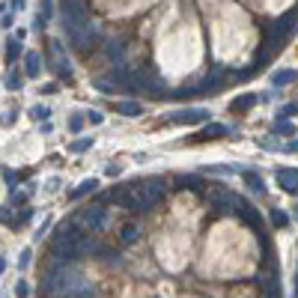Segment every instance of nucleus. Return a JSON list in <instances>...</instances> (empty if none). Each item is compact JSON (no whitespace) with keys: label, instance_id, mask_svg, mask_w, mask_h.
I'll return each mask as SVG.
<instances>
[{"label":"nucleus","instance_id":"nucleus-30","mask_svg":"<svg viewBox=\"0 0 298 298\" xmlns=\"http://www.w3.org/2000/svg\"><path fill=\"white\" fill-rule=\"evenodd\" d=\"M260 146H263V149H277V143L268 140V137H260Z\"/></svg>","mask_w":298,"mask_h":298},{"label":"nucleus","instance_id":"nucleus-15","mask_svg":"<svg viewBox=\"0 0 298 298\" xmlns=\"http://www.w3.org/2000/svg\"><path fill=\"white\" fill-rule=\"evenodd\" d=\"M116 110H120L123 116H140V110H143V107H140L137 101H120V104H116Z\"/></svg>","mask_w":298,"mask_h":298},{"label":"nucleus","instance_id":"nucleus-1","mask_svg":"<svg viewBox=\"0 0 298 298\" xmlns=\"http://www.w3.org/2000/svg\"><path fill=\"white\" fill-rule=\"evenodd\" d=\"M164 191H167V179H161V176H152V179L134 182V185H132V194H134V203H137V212L152 209L158 200L164 197Z\"/></svg>","mask_w":298,"mask_h":298},{"label":"nucleus","instance_id":"nucleus-20","mask_svg":"<svg viewBox=\"0 0 298 298\" xmlns=\"http://www.w3.org/2000/svg\"><path fill=\"white\" fill-rule=\"evenodd\" d=\"M271 224H274L277 230H283V227L289 224V215H286V212H280V209H271Z\"/></svg>","mask_w":298,"mask_h":298},{"label":"nucleus","instance_id":"nucleus-26","mask_svg":"<svg viewBox=\"0 0 298 298\" xmlns=\"http://www.w3.org/2000/svg\"><path fill=\"white\" fill-rule=\"evenodd\" d=\"M0 224H15V221H12V212H9L6 206H0Z\"/></svg>","mask_w":298,"mask_h":298},{"label":"nucleus","instance_id":"nucleus-28","mask_svg":"<svg viewBox=\"0 0 298 298\" xmlns=\"http://www.w3.org/2000/svg\"><path fill=\"white\" fill-rule=\"evenodd\" d=\"M87 120H90L93 126H101V120H104V116H101L99 110H90V113H87Z\"/></svg>","mask_w":298,"mask_h":298},{"label":"nucleus","instance_id":"nucleus-22","mask_svg":"<svg viewBox=\"0 0 298 298\" xmlns=\"http://www.w3.org/2000/svg\"><path fill=\"white\" fill-rule=\"evenodd\" d=\"M295 113H298V104H295V101H289V104H283V107H280L277 123H280V120H289V116H295Z\"/></svg>","mask_w":298,"mask_h":298},{"label":"nucleus","instance_id":"nucleus-10","mask_svg":"<svg viewBox=\"0 0 298 298\" xmlns=\"http://www.w3.org/2000/svg\"><path fill=\"white\" fill-rule=\"evenodd\" d=\"M254 104H257V96H254V93H245V96H239V99H232L230 110H232V113H245V110H251Z\"/></svg>","mask_w":298,"mask_h":298},{"label":"nucleus","instance_id":"nucleus-6","mask_svg":"<svg viewBox=\"0 0 298 298\" xmlns=\"http://www.w3.org/2000/svg\"><path fill=\"white\" fill-rule=\"evenodd\" d=\"M63 18L78 21V24H87V21H90V9H87L81 0H63Z\"/></svg>","mask_w":298,"mask_h":298},{"label":"nucleus","instance_id":"nucleus-5","mask_svg":"<svg viewBox=\"0 0 298 298\" xmlns=\"http://www.w3.org/2000/svg\"><path fill=\"white\" fill-rule=\"evenodd\" d=\"M224 78H227V72H224L221 66H215V69H212V72H209V75H206V78L197 84V96H206V93H218V87L224 84Z\"/></svg>","mask_w":298,"mask_h":298},{"label":"nucleus","instance_id":"nucleus-14","mask_svg":"<svg viewBox=\"0 0 298 298\" xmlns=\"http://www.w3.org/2000/svg\"><path fill=\"white\" fill-rule=\"evenodd\" d=\"M51 60H54V69H57V75H60V78H72V63H69V57H51Z\"/></svg>","mask_w":298,"mask_h":298},{"label":"nucleus","instance_id":"nucleus-2","mask_svg":"<svg viewBox=\"0 0 298 298\" xmlns=\"http://www.w3.org/2000/svg\"><path fill=\"white\" fill-rule=\"evenodd\" d=\"M101 221H104V206L101 203H93V206H84V209H78V215H75V227L81 232H93L101 227Z\"/></svg>","mask_w":298,"mask_h":298},{"label":"nucleus","instance_id":"nucleus-25","mask_svg":"<svg viewBox=\"0 0 298 298\" xmlns=\"http://www.w3.org/2000/svg\"><path fill=\"white\" fill-rule=\"evenodd\" d=\"M274 132H277V134H286V137H292V134H295V126H289V123H277V126H274Z\"/></svg>","mask_w":298,"mask_h":298},{"label":"nucleus","instance_id":"nucleus-18","mask_svg":"<svg viewBox=\"0 0 298 298\" xmlns=\"http://www.w3.org/2000/svg\"><path fill=\"white\" fill-rule=\"evenodd\" d=\"M137 232H140V227H137V221H129V224L123 227V235H120V239H123V242L129 245V242H134V239H137Z\"/></svg>","mask_w":298,"mask_h":298},{"label":"nucleus","instance_id":"nucleus-3","mask_svg":"<svg viewBox=\"0 0 298 298\" xmlns=\"http://www.w3.org/2000/svg\"><path fill=\"white\" fill-rule=\"evenodd\" d=\"M206 200H209V206H212L218 215H230V212H235L232 206H239V197H235L232 191H224V188H209V191H206Z\"/></svg>","mask_w":298,"mask_h":298},{"label":"nucleus","instance_id":"nucleus-17","mask_svg":"<svg viewBox=\"0 0 298 298\" xmlns=\"http://www.w3.org/2000/svg\"><path fill=\"white\" fill-rule=\"evenodd\" d=\"M21 87H24V78H21L18 72H9V75H6V90H9V93H18Z\"/></svg>","mask_w":298,"mask_h":298},{"label":"nucleus","instance_id":"nucleus-37","mask_svg":"<svg viewBox=\"0 0 298 298\" xmlns=\"http://www.w3.org/2000/svg\"><path fill=\"white\" fill-rule=\"evenodd\" d=\"M295 298H298V283H295Z\"/></svg>","mask_w":298,"mask_h":298},{"label":"nucleus","instance_id":"nucleus-11","mask_svg":"<svg viewBox=\"0 0 298 298\" xmlns=\"http://www.w3.org/2000/svg\"><path fill=\"white\" fill-rule=\"evenodd\" d=\"M104 57L113 60V63H120L123 60V39H107L104 42Z\"/></svg>","mask_w":298,"mask_h":298},{"label":"nucleus","instance_id":"nucleus-9","mask_svg":"<svg viewBox=\"0 0 298 298\" xmlns=\"http://www.w3.org/2000/svg\"><path fill=\"white\" fill-rule=\"evenodd\" d=\"M39 72H42V57H39L36 51H27V54H24V75H27V78H36Z\"/></svg>","mask_w":298,"mask_h":298},{"label":"nucleus","instance_id":"nucleus-4","mask_svg":"<svg viewBox=\"0 0 298 298\" xmlns=\"http://www.w3.org/2000/svg\"><path fill=\"white\" fill-rule=\"evenodd\" d=\"M170 123L176 126H197V123H209V110L206 107H185V110H176L170 116Z\"/></svg>","mask_w":298,"mask_h":298},{"label":"nucleus","instance_id":"nucleus-8","mask_svg":"<svg viewBox=\"0 0 298 298\" xmlns=\"http://www.w3.org/2000/svg\"><path fill=\"white\" fill-rule=\"evenodd\" d=\"M242 176H245V182H248V188L257 194V197H263L265 194V182L260 173H254V170H242Z\"/></svg>","mask_w":298,"mask_h":298},{"label":"nucleus","instance_id":"nucleus-21","mask_svg":"<svg viewBox=\"0 0 298 298\" xmlns=\"http://www.w3.org/2000/svg\"><path fill=\"white\" fill-rule=\"evenodd\" d=\"M30 116H33L36 123H45V120L51 116V110H48L45 104H33V107H30Z\"/></svg>","mask_w":298,"mask_h":298},{"label":"nucleus","instance_id":"nucleus-34","mask_svg":"<svg viewBox=\"0 0 298 298\" xmlns=\"http://www.w3.org/2000/svg\"><path fill=\"white\" fill-rule=\"evenodd\" d=\"M12 6H15V9H24V6H27V0H12Z\"/></svg>","mask_w":298,"mask_h":298},{"label":"nucleus","instance_id":"nucleus-12","mask_svg":"<svg viewBox=\"0 0 298 298\" xmlns=\"http://www.w3.org/2000/svg\"><path fill=\"white\" fill-rule=\"evenodd\" d=\"M224 134H227V126H221V123H209V126L197 134V140H215V137H224Z\"/></svg>","mask_w":298,"mask_h":298},{"label":"nucleus","instance_id":"nucleus-13","mask_svg":"<svg viewBox=\"0 0 298 298\" xmlns=\"http://www.w3.org/2000/svg\"><path fill=\"white\" fill-rule=\"evenodd\" d=\"M298 75L292 72V69H283V72H274L271 75V87H289L292 81H295Z\"/></svg>","mask_w":298,"mask_h":298},{"label":"nucleus","instance_id":"nucleus-23","mask_svg":"<svg viewBox=\"0 0 298 298\" xmlns=\"http://www.w3.org/2000/svg\"><path fill=\"white\" fill-rule=\"evenodd\" d=\"M96 90H99V93H113L116 87H113V81H107V78H99V81H96Z\"/></svg>","mask_w":298,"mask_h":298},{"label":"nucleus","instance_id":"nucleus-36","mask_svg":"<svg viewBox=\"0 0 298 298\" xmlns=\"http://www.w3.org/2000/svg\"><path fill=\"white\" fill-rule=\"evenodd\" d=\"M3 268H6V260H3V257H0V274H3Z\"/></svg>","mask_w":298,"mask_h":298},{"label":"nucleus","instance_id":"nucleus-16","mask_svg":"<svg viewBox=\"0 0 298 298\" xmlns=\"http://www.w3.org/2000/svg\"><path fill=\"white\" fill-rule=\"evenodd\" d=\"M18 54H21V42L12 36V39L6 42V63H15V60H18Z\"/></svg>","mask_w":298,"mask_h":298},{"label":"nucleus","instance_id":"nucleus-19","mask_svg":"<svg viewBox=\"0 0 298 298\" xmlns=\"http://www.w3.org/2000/svg\"><path fill=\"white\" fill-rule=\"evenodd\" d=\"M96 188H99V179H84V182H81V188H78V191H72V197H84L87 191H96Z\"/></svg>","mask_w":298,"mask_h":298},{"label":"nucleus","instance_id":"nucleus-7","mask_svg":"<svg viewBox=\"0 0 298 298\" xmlns=\"http://www.w3.org/2000/svg\"><path fill=\"white\" fill-rule=\"evenodd\" d=\"M274 179H277V185L286 191V194H298V170H277L274 173Z\"/></svg>","mask_w":298,"mask_h":298},{"label":"nucleus","instance_id":"nucleus-33","mask_svg":"<svg viewBox=\"0 0 298 298\" xmlns=\"http://www.w3.org/2000/svg\"><path fill=\"white\" fill-rule=\"evenodd\" d=\"M0 24H3V27H12V15H9V12H6V15H3V18H0Z\"/></svg>","mask_w":298,"mask_h":298},{"label":"nucleus","instance_id":"nucleus-27","mask_svg":"<svg viewBox=\"0 0 298 298\" xmlns=\"http://www.w3.org/2000/svg\"><path fill=\"white\" fill-rule=\"evenodd\" d=\"M15 295H18V298H27V295H30V289H27V283H24V280H18V286H15Z\"/></svg>","mask_w":298,"mask_h":298},{"label":"nucleus","instance_id":"nucleus-31","mask_svg":"<svg viewBox=\"0 0 298 298\" xmlns=\"http://www.w3.org/2000/svg\"><path fill=\"white\" fill-rule=\"evenodd\" d=\"M39 93H45V96H54V93H57V84H45Z\"/></svg>","mask_w":298,"mask_h":298},{"label":"nucleus","instance_id":"nucleus-24","mask_svg":"<svg viewBox=\"0 0 298 298\" xmlns=\"http://www.w3.org/2000/svg\"><path fill=\"white\" fill-rule=\"evenodd\" d=\"M90 143H93V137H84V140H75L69 149H72V152H84V149H90Z\"/></svg>","mask_w":298,"mask_h":298},{"label":"nucleus","instance_id":"nucleus-32","mask_svg":"<svg viewBox=\"0 0 298 298\" xmlns=\"http://www.w3.org/2000/svg\"><path fill=\"white\" fill-rule=\"evenodd\" d=\"M27 263H30V251H24V254H21V260H18V265H21V268H24Z\"/></svg>","mask_w":298,"mask_h":298},{"label":"nucleus","instance_id":"nucleus-35","mask_svg":"<svg viewBox=\"0 0 298 298\" xmlns=\"http://www.w3.org/2000/svg\"><path fill=\"white\" fill-rule=\"evenodd\" d=\"M286 152H298V140H292V143L286 146Z\"/></svg>","mask_w":298,"mask_h":298},{"label":"nucleus","instance_id":"nucleus-29","mask_svg":"<svg viewBox=\"0 0 298 298\" xmlns=\"http://www.w3.org/2000/svg\"><path fill=\"white\" fill-rule=\"evenodd\" d=\"M69 129H72V132H81V129H84V120H81V116H72Z\"/></svg>","mask_w":298,"mask_h":298}]
</instances>
